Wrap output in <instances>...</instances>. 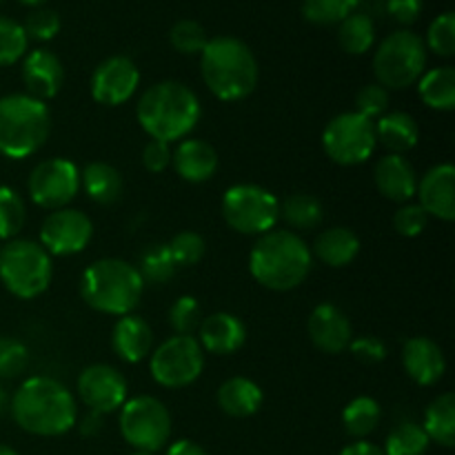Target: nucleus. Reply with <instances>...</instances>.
I'll return each instance as SVG.
<instances>
[{
  "instance_id": "obj_31",
  "label": "nucleus",
  "mask_w": 455,
  "mask_h": 455,
  "mask_svg": "<svg viewBox=\"0 0 455 455\" xmlns=\"http://www.w3.org/2000/svg\"><path fill=\"white\" fill-rule=\"evenodd\" d=\"M280 218L287 222L293 231H314L318 229L324 218V209L315 196L309 194H291L280 203Z\"/></svg>"
},
{
  "instance_id": "obj_4",
  "label": "nucleus",
  "mask_w": 455,
  "mask_h": 455,
  "mask_svg": "<svg viewBox=\"0 0 455 455\" xmlns=\"http://www.w3.org/2000/svg\"><path fill=\"white\" fill-rule=\"evenodd\" d=\"M200 74L209 92L222 102L249 98L260 78L256 56L249 44L235 36L209 38L200 52Z\"/></svg>"
},
{
  "instance_id": "obj_24",
  "label": "nucleus",
  "mask_w": 455,
  "mask_h": 455,
  "mask_svg": "<svg viewBox=\"0 0 455 455\" xmlns=\"http://www.w3.org/2000/svg\"><path fill=\"white\" fill-rule=\"evenodd\" d=\"M111 347L123 363H142L154 349V331L145 318L133 314L123 315L111 331Z\"/></svg>"
},
{
  "instance_id": "obj_56",
  "label": "nucleus",
  "mask_w": 455,
  "mask_h": 455,
  "mask_svg": "<svg viewBox=\"0 0 455 455\" xmlns=\"http://www.w3.org/2000/svg\"><path fill=\"white\" fill-rule=\"evenodd\" d=\"M132 455H156V453H149V451H133Z\"/></svg>"
},
{
  "instance_id": "obj_29",
  "label": "nucleus",
  "mask_w": 455,
  "mask_h": 455,
  "mask_svg": "<svg viewBox=\"0 0 455 455\" xmlns=\"http://www.w3.org/2000/svg\"><path fill=\"white\" fill-rule=\"evenodd\" d=\"M418 93L429 109L453 111L455 109V69L453 67H435L425 71L418 80Z\"/></svg>"
},
{
  "instance_id": "obj_30",
  "label": "nucleus",
  "mask_w": 455,
  "mask_h": 455,
  "mask_svg": "<svg viewBox=\"0 0 455 455\" xmlns=\"http://www.w3.org/2000/svg\"><path fill=\"white\" fill-rule=\"evenodd\" d=\"M422 429L431 443L451 449L455 444V395L443 394L427 407Z\"/></svg>"
},
{
  "instance_id": "obj_42",
  "label": "nucleus",
  "mask_w": 455,
  "mask_h": 455,
  "mask_svg": "<svg viewBox=\"0 0 455 455\" xmlns=\"http://www.w3.org/2000/svg\"><path fill=\"white\" fill-rule=\"evenodd\" d=\"M29 364V349L18 338L0 336V380L22 376Z\"/></svg>"
},
{
  "instance_id": "obj_27",
  "label": "nucleus",
  "mask_w": 455,
  "mask_h": 455,
  "mask_svg": "<svg viewBox=\"0 0 455 455\" xmlns=\"http://www.w3.org/2000/svg\"><path fill=\"white\" fill-rule=\"evenodd\" d=\"M80 187L84 189L89 200L100 207H111L123 198L124 182L118 169L109 163H89L80 173Z\"/></svg>"
},
{
  "instance_id": "obj_15",
  "label": "nucleus",
  "mask_w": 455,
  "mask_h": 455,
  "mask_svg": "<svg viewBox=\"0 0 455 455\" xmlns=\"http://www.w3.org/2000/svg\"><path fill=\"white\" fill-rule=\"evenodd\" d=\"M78 398L83 400L89 411H96L100 416L114 413L127 403V378L116 367L105 363L89 364L83 369L76 382Z\"/></svg>"
},
{
  "instance_id": "obj_6",
  "label": "nucleus",
  "mask_w": 455,
  "mask_h": 455,
  "mask_svg": "<svg viewBox=\"0 0 455 455\" xmlns=\"http://www.w3.org/2000/svg\"><path fill=\"white\" fill-rule=\"evenodd\" d=\"M52 132L47 102L27 93L0 98V156L25 160L38 154Z\"/></svg>"
},
{
  "instance_id": "obj_50",
  "label": "nucleus",
  "mask_w": 455,
  "mask_h": 455,
  "mask_svg": "<svg viewBox=\"0 0 455 455\" xmlns=\"http://www.w3.org/2000/svg\"><path fill=\"white\" fill-rule=\"evenodd\" d=\"M80 429V434L87 435V438H92V435H98L102 431V416L96 411H87L83 416V420L76 422Z\"/></svg>"
},
{
  "instance_id": "obj_13",
  "label": "nucleus",
  "mask_w": 455,
  "mask_h": 455,
  "mask_svg": "<svg viewBox=\"0 0 455 455\" xmlns=\"http://www.w3.org/2000/svg\"><path fill=\"white\" fill-rule=\"evenodd\" d=\"M27 191L36 207L56 212L65 209L80 191V169L67 158H49L34 167Z\"/></svg>"
},
{
  "instance_id": "obj_38",
  "label": "nucleus",
  "mask_w": 455,
  "mask_h": 455,
  "mask_svg": "<svg viewBox=\"0 0 455 455\" xmlns=\"http://www.w3.org/2000/svg\"><path fill=\"white\" fill-rule=\"evenodd\" d=\"M27 47H29V38H27L20 22L0 16V67H9L22 60Z\"/></svg>"
},
{
  "instance_id": "obj_55",
  "label": "nucleus",
  "mask_w": 455,
  "mask_h": 455,
  "mask_svg": "<svg viewBox=\"0 0 455 455\" xmlns=\"http://www.w3.org/2000/svg\"><path fill=\"white\" fill-rule=\"evenodd\" d=\"M0 455H18V451H13V449L7 447V444H0Z\"/></svg>"
},
{
  "instance_id": "obj_3",
  "label": "nucleus",
  "mask_w": 455,
  "mask_h": 455,
  "mask_svg": "<svg viewBox=\"0 0 455 455\" xmlns=\"http://www.w3.org/2000/svg\"><path fill=\"white\" fill-rule=\"evenodd\" d=\"M311 247L289 229H271L258 235L249 253V271L260 287L269 291H291L311 274Z\"/></svg>"
},
{
  "instance_id": "obj_43",
  "label": "nucleus",
  "mask_w": 455,
  "mask_h": 455,
  "mask_svg": "<svg viewBox=\"0 0 455 455\" xmlns=\"http://www.w3.org/2000/svg\"><path fill=\"white\" fill-rule=\"evenodd\" d=\"M435 56L451 58L455 53V16L453 12H444L435 18L427 31V43Z\"/></svg>"
},
{
  "instance_id": "obj_32",
  "label": "nucleus",
  "mask_w": 455,
  "mask_h": 455,
  "mask_svg": "<svg viewBox=\"0 0 455 455\" xmlns=\"http://www.w3.org/2000/svg\"><path fill=\"white\" fill-rule=\"evenodd\" d=\"M382 420V409L378 400L369 398V395H358L351 400L342 411V425L345 431L355 440H364L378 429Z\"/></svg>"
},
{
  "instance_id": "obj_48",
  "label": "nucleus",
  "mask_w": 455,
  "mask_h": 455,
  "mask_svg": "<svg viewBox=\"0 0 455 455\" xmlns=\"http://www.w3.org/2000/svg\"><path fill=\"white\" fill-rule=\"evenodd\" d=\"M142 164L149 173H163L172 167V145L160 140H149L142 149Z\"/></svg>"
},
{
  "instance_id": "obj_17",
  "label": "nucleus",
  "mask_w": 455,
  "mask_h": 455,
  "mask_svg": "<svg viewBox=\"0 0 455 455\" xmlns=\"http://www.w3.org/2000/svg\"><path fill=\"white\" fill-rule=\"evenodd\" d=\"M307 333L315 349L329 355L345 354L354 340V327H351L349 315L331 302H323L311 311L309 320H307Z\"/></svg>"
},
{
  "instance_id": "obj_9",
  "label": "nucleus",
  "mask_w": 455,
  "mask_h": 455,
  "mask_svg": "<svg viewBox=\"0 0 455 455\" xmlns=\"http://www.w3.org/2000/svg\"><path fill=\"white\" fill-rule=\"evenodd\" d=\"M222 218L235 234L265 235L278 225L280 203L260 185H234L222 196Z\"/></svg>"
},
{
  "instance_id": "obj_10",
  "label": "nucleus",
  "mask_w": 455,
  "mask_h": 455,
  "mask_svg": "<svg viewBox=\"0 0 455 455\" xmlns=\"http://www.w3.org/2000/svg\"><path fill=\"white\" fill-rule=\"evenodd\" d=\"M120 434L136 451L156 453L172 438V413L154 395H136L120 407Z\"/></svg>"
},
{
  "instance_id": "obj_41",
  "label": "nucleus",
  "mask_w": 455,
  "mask_h": 455,
  "mask_svg": "<svg viewBox=\"0 0 455 455\" xmlns=\"http://www.w3.org/2000/svg\"><path fill=\"white\" fill-rule=\"evenodd\" d=\"M167 247L176 267L198 265L207 253V243L198 231H180V234L173 235L172 243H167Z\"/></svg>"
},
{
  "instance_id": "obj_20",
  "label": "nucleus",
  "mask_w": 455,
  "mask_h": 455,
  "mask_svg": "<svg viewBox=\"0 0 455 455\" xmlns=\"http://www.w3.org/2000/svg\"><path fill=\"white\" fill-rule=\"evenodd\" d=\"M403 367L416 385L434 387L444 378L447 358H444L438 342L425 336H416L404 342Z\"/></svg>"
},
{
  "instance_id": "obj_19",
  "label": "nucleus",
  "mask_w": 455,
  "mask_h": 455,
  "mask_svg": "<svg viewBox=\"0 0 455 455\" xmlns=\"http://www.w3.org/2000/svg\"><path fill=\"white\" fill-rule=\"evenodd\" d=\"M420 207L429 218L451 222L455 218V167L449 163L435 164L418 180L416 189Z\"/></svg>"
},
{
  "instance_id": "obj_51",
  "label": "nucleus",
  "mask_w": 455,
  "mask_h": 455,
  "mask_svg": "<svg viewBox=\"0 0 455 455\" xmlns=\"http://www.w3.org/2000/svg\"><path fill=\"white\" fill-rule=\"evenodd\" d=\"M340 455H385V451H382V447L367 443V440H355V443L347 444Z\"/></svg>"
},
{
  "instance_id": "obj_11",
  "label": "nucleus",
  "mask_w": 455,
  "mask_h": 455,
  "mask_svg": "<svg viewBox=\"0 0 455 455\" xmlns=\"http://www.w3.org/2000/svg\"><path fill=\"white\" fill-rule=\"evenodd\" d=\"M376 124L358 111H345L327 123L323 132V149L331 163L355 167L367 163L376 151Z\"/></svg>"
},
{
  "instance_id": "obj_2",
  "label": "nucleus",
  "mask_w": 455,
  "mask_h": 455,
  "mask_svg": "<svg viewBox=\"0 0 455 455\" xmlns=\"http://www.w3.org/2000/svg\"><path fill=\"white\" fill-rule=\"evenodd\" d=\"M200 100L187 84L163 80L142 92L136 105V118L151 140H185L198 124Z\"/></svg>"
},
{
  "instance_id": "obj_25",
  "label": "nucleus",
  "mask_w": 455,
  "mask_h": 455,
  "mask_svg": "<svg viewBox=\"0 0 455 455\" xmlns=\"http://www.w3.org/2000/svg\"><path fill=\"white\" fill-rule=\"evenodd\" d=\"M360 253V238L349 227H331V229L320 231L314 240L311 256L318 258L323 265L331 269H342L351 265Z\"/></svg>"
},
{
  "instance_id": "obj_16",
  "label": "nucleus",
  "mask_w": 455,
  "mask_h": 455,
  "mask_svg": "<svg viewBox=\"0 0 455 455\" xmlns=\"http://www.w3.org/2000/svg\"><path fill=\"white\" fill-rule=\"evenodd\" d=\"M140 84V71L127 56H109L93 69L92 98L98 105L118 107L132 100Z\"/></svg>"
},
{
  "instance_id": "obj_28",
  "label": "nucleus",
  "mask_w": 455,
  "mask_h": 455,
  "mask_svg": "<svg viewBox=\"0 0 455 455\" xmlns=\"http://www.w3.org/2000/svg\"><path fill=\"white\" fill-rule=\"evenodd\" d=\"M218 407L231 418H249L262 407V389L251 378L235 376L220 385L216 394Z\"/></svg>"
},
{
  "instance_id": "obj_5",
  "label": "nucleus",
  "mask_w": 455,
  "mask_h": 455,
  "mask_svg": "<svg viewBox=\"0 0 455 455\" xmlns=\"http://www.w3.org/2000/svg\"><path fill=\"white\" fill-rule=\"evenodd\" d=\"M145 283L136 267L120 258H100L84 269L80 278V296L107 315H129L140 302Z\"/></svg>"
},
{
  "instance_id": "obj_35",
  "label": "nucleus",
  "mask_w": 455,
  "mask_h": 455,
  "mask_svg": "<svg viewBox=\"0 0 455 455\" xmlns=\"http://www.w3.org/2000/svg\"><path fill=\"white\" fill-rule=\"evenodd\" d=\"M431 440L420 422L403 420L389 431L385 443V455H425Z\"/></svg>"
},
{
  "instance_id": "obj_45",
  "label": "nucleus",
  "mask_w": 455,
  "mask_h": 455,
  "mask_svg": "<svg viewBox=\"0 0 455 455\" xmlns=\"http://www.w3.org/2000/svg\"><path fill=\"white\" fill-rule=\"evenodd\" d=\"M387 109H389V92H387L382 84H364V87L355 93V111H358L360 116H364V118L376 123L380 116L387 114Z\"/></svg>"
},
{
  "instance_id": "obj_23",
  "label": "nucleus",
  "mask_w": 455,
  "mask_h": 455,
  "mask_svg": "<svg viewBox=\"0 0 455 455\" xmlns=\"http://www.w3.org/2000/svg\"><path fill=\"white\" fill-rule=\"evenodd\" d=\"M173 172L185 182H207L216 176L218 172V154L207 140L200 138H185L178 142L176 149L172 151Z\"/></svg>"
},
{
  "instance_id": "obj_18",
  "label": "nucleus",
  "mask_w": 455,
  "mask_h": 455,
  "mask_svg": "<svg viewBox=\"0 0 455 455\" xmlns=\"http://www.w3.org/2000/svg\"><path fill=\"white\" fill-rule=\"evenodd\" d=\"M22 83L27 96L40 102H47L58 96L65 83V67L60 58L49 49H34L22 58Z\"/></svg>"
},
{
  "instance_id": "obj_44",
  "label": "nucleus",
  "mask_w": 455,
  "mask_h": 455,
  "mask_svg": "<svg viewBox=\"0 0 455 455\" xmlns=\"http://www.w3.org/2000/svg\"><path fill=\"white\" fill-rule=\"evenodd\" d=\"M22 29H25L27 38L47 43V40L56 38L60 31V16L49 7H36L34 12L27 13Z\"/></svg>"
},
{
  "instance_id": "obj_12",
  "label": "nucleus",
  "mask_w": 455,
  "mask_h": 455,
  "mask_svg": "<svg viewBox=\"0 0 455 455\" xmlns=\"http://www.w3.org/2000/svg\"><path fill=\"white\" fill-rule=\"evenodd\" d=\"M204 369V351L194 336H172L160 342L149 360L151 378L164 389L194 385Z\"/></svg>"
},
{
  "instance_id": "obj_1",
  "label": "nucleus",
  "mask_w": 455,
  "mask_h": 455,
  "mask_svg": "<svg viewBox=\"0 0 455 455\" xmlns=\"http://www.w3.org/2000/svg\"><path fill=\"white\" fill-rule=\"evenodd\" d=\"M13 422L22 431L43 438L67 434L78 422V404L74 394L56 378L31 376L12 395Z\"/></svg>"
},
{
  "instance_id": "obj_37",
  "label": "nucleus",
  "mask_w": 455,
  "mask_h": 455,
  "mask_svg": "<svg viewBox=\"0 0 455 455\" xmlns=\"http://www.w3.org/2000/svg\"><path fill=\"white\" fill-rule=\"evenodd\" d=\"M360 0H302V16L314 25H340L358 9Z\"/></svg>"
},
{
  "instance_id": "obj_57",
  "label": "nucleus",
  "mask_w": 455,
  "mask_h": 455,
  "mask_svg": "<svg viewBox=\"0 0 455 455\" xmlns=\"http://www.w3.org/2000/svg\"><path fill=\"white\" fill-rule=\"evenodd\" d=\"M0 249H3V244H0Z\"/></svg>"
},
{
  "instance_id": "obj_58",
  "label": "nucleus",
  "mask_w": 455,
  "mask_h": 455,
  "mask_svg": "<svg viewBox=\"0 0 455 455\" xmlns=\"http://www.w3.org/2000/svg\"><path fill=\"white\" fill-rule=\"evenodd\" d=\"M0 3H3V0H0Z\"/></svg>"
},
{
  "instance_id": "obj_21",
  "label": "nucleus",
  "mask_w": 455,
  "mask_h": 455,
  "mask_svg": "<svg viewBox=\"0 0 455 455\" xmlns=\"http://www.w3.org/2000/svg\"><path fill=\"white\" fill-rule=\"evenodd\" d=\"M196 340L207 354L231 355L243 349L244 340H247V327L235 314L218 311V314L203 318Z\"/></svg>"
},
{
  "instance_id": "obj_7",
  "label": "nucleus",
  "mask_w": 455,
  "mask_h": 455,
  "mask_svg": "<svg viewBox=\"0 0 455 455\" xmlns=\"http://www.w3.org/2000/svg\"><path fill=\"white\" fill-rule=\"evenodd\" d=\"M52 256L36 240L13 238L0 249V283L12 296L34 300L52 284Z\"/></svg>"
},
{
  "instance_id": "obj_49",
  "label": "nucleus",
  "mask_w": 455,
  "mask_h": 455,
  "mask_svg": "<svg viewBox=\"0 0 455 455\" xmlns=\"http://www.w3.org/2000/svg\"><path fill=\"white\" fill-rule=\"evenodd\" d=\"M387 12L400 25H413L422 12V0H387Z\"/></svg>"
},
{
  "instance_id": "obj_14",
  "label": "nucleus",
  "mask_w": 455,
  "mask_h": 455,
  "mask_svg": "<svg viewBox=\"0 0 455 455\" xmlns=\"http://www.w3.org/2000/svg\"><path fill=\"white\" fill-rule=\"evenodd\" d=\"M93 238V222L80 209H56L40 227V244L49 256H76Z\"/></svg>"
},
{
  "instance_id": "obj_34",
  "label": "nucleus",
  "mask_w": 455,
  "mask_h": 455,
  "mask_svg": "<svg viewBox=\"0 0 455 455\" xmlns=\"http://www.w3.org/2000/svg\"><path fill=\"white\" fill-rule=\"evenodd\" d=\"M140 274L142 283L164 284L176 275L178 267L173 262L167 243H151L138 256V265H133Z\"/></svg>"
},
{
  "instance_id": "obj_36",
  "label": "nucleus",
  "mask_w": 455,
  "mask_h": 455,
  "mask_svg": "<svg viewBox=\"0 0 455 455\" xmlns=\"http://www.w3.org/2000/svg\"><path fill=\"white\" fill-rule=\"evenodd\" d=\"M27 222V204L16 189L0 185V243L16 238Z\"/></svg>"
},
{
  "instance_id": "obj_8",
  "label": "nucleus",
  "mask_w": 455,
  "mask_h": 455,
  "mask_svg": "<svg viewBox=\"0 0 455 455\" xmlns=\"http://www.w3.org/2000/svg\"><path fill=\"white\" fill-rule=\"evenodd\" d=\"M427 69L425 40L409 29H398L387 36L373 56V74L378 84L389 92L409 89L420 80Z\"/></svg>"
},
{
  "instance_id": "obj_26",
  "label": "nucleus",
  "mask_w": 455,
  "mask_h": 455,
  "mask_svg": "<svg viewBox=\"0 0 455 455\" xmlns=\"http://www.w3.org/2000/svg\"><path fill=\"white\" fill-rule=\"evenodd\" d=\"M376 140L389 154L404 156L420 140V127L407 111H387L376 120Z\"/></svg>"
},
{
  "instance_id": "obj_33",
  "label": "nucleus",
  "mask_w": 455,
  "mask_h": 455,
  "mask_svg": "<svg viewBox=\"0 0 455 455\" xmlns=\"http://www.w3.org/2000/svg\"><path fill=\"white\" fill-rule=\"evenodd\" d=\"M338 43L342 52L351 56H363L376 43V25L371 16L363 12H354L338 25Z\"/></svg>"
},
{
  "instance_id": "obj_53",
  "label": "nucleus",
  "mask_w": 455,
  "mask_h": 455,
  "mask_svg": "<svg viewBox=\"0 0 455 455\" xmlns=\"http://www.w3.org/2000/svg\"><path fill=\"white\" fill-rule=\"evenodd\" d=\"M9 403H12V395H9L7 391H4L3 387H0V416H3V413L7 411Z\"/></svg>"
},
{
  "instance_id": "obj_54",
  "label": "nucleus",
  "mask_w": 455,
  "mask_h": 455,
  "mask_svg": "<svg viewBox=\"0 0 455 455\" xmlns=\"http://www.w3.org/2000/svg\"><path fill=\"white\" fill-rule=\"evenodd\" d=\"M18 3L29 4V7H43V3H47V0H18Z\"/></svg>"
},
{
  "instance_id": "obj_22",
  "label": "nucleus",
  "mask_w": 455,
  "mask_h": 455,
  "mask_svg": "<svg viewBox=\"0 0 455 455\" xmlns=\"http://www.w3.org/2000/svg\"><path fill=\"white\" fill-rule=\"evenodd\" d=\"M373 180L378 191L391 203H411L418 189V173L413 164L404 156L387 154L382 156L373 169Z\"/></svg>"
},
{
  "instance_id": "obj_39",
  "label": "nucleus",
  "mask_w": 455,
  "mask_h": 455,
  "mask_svg": "<svg viewBox=\"0 0 455 455\" xmlns=\"http://www.w3.org/2000/svg\"><path fill=\"white\" fill-rule=\"evenodd\" d=\"M203 324V307L194 296L176 298L169 307V327L176 336H194Z\"/></svg>"
},
{
  "instance_id": "obj_40",
  "label": "nucleus",
  "mask_w": 455,
  "mask_h": 455,
  "mask_svg": "<svg viewBox=\"0 0 455 455\" xmlns=\"http://www.w3.org/2000/svg\"><path fill=\"white\" fill-rule=\"evenodd\" d=\"M169 43L182 56H200V52L209 43V38L207 31H204V27L200 22L185 18V20H178L172 27V31H169Z\"/></svg>"
},
{
  "instance_id": "obj_46",
  "label": "nucleus",
  "mask_w": 455,
  "mask_h": 455,
  "mask_svg": "<svg viewBox=\"0 0 455 455\" xmlns=\"http://www.w3.org/2000/svg\"><path fill=\"white\" fill-rule=\"evenodd\" d=\"M429 225V216L425 213V209L418 203H404L400 204V209L394 216V227L400 235L404 238H416Z\"/></svg>"
},
{
  "instance_id": "obj_47",
  "label": "nucleus",
  "mask_w": 455,
  "mask_h": 455,
  "mask_svg": "<svg viewBox=\"0 0 455 455\" xmlns=\"http://www.w3.org/2000/svg\"><path fill=\"white\" fill-rule=\"evenodd\" d=\"M349 351L363 364H380L387 358V345L376 336L354 338L349 345Z\"/></svg>"
},
{
  "instance_id": "obj_52",
  "label": "nucleus",
  "mask_w": 455,
  "mask_h": 455,
  "mask_svg": "<svg viewBox=\"0 0 455 455\" xmlns=\"http://www.w3.org/2000/svg\"><path fill=\"white\" fill-rule=\"evenodd\" d=\"M167 455H209V453L204 451L198 443H194V440H176V443L167 449Z\"/></svg>"
}]
</instances>
